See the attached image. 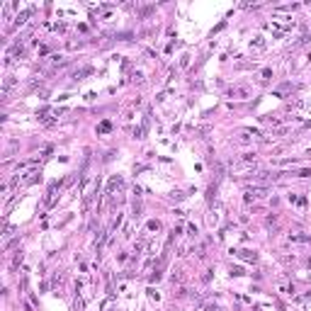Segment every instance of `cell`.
Here are the masks:
<instances>
[{"label":"cell","instance_id":"cell-1","mask_svg":"<svg viewBox=\"0 0 311 311\" xmlns=\"http://www.w3.org/2000/svg\"><path fill=\"white\" fill-rule=\"evenodd\" d=\"M238 255L243 258V260H253V263L258 260V255H255V253H250V250H238Z\"/></svg>","mask_w":311,"mask_h":311},{"label":"cell","instance_id":"cell-2","mask_svg":"<svg viewBox=\"0 0 311 311\" xmlns=\"http://www.w3.org/2000/svg\"><path fill=\"white\" fill-rule=\"evenodd\" d=\"M289 241H311V236H302V233H289Z\"/></svg>","mask_w":311,"mask_h":311},{"label":"cell","instance_id":"cell-3","mask_svg":"<svg viewBox=\"0 0 311 311\" xmlns=\"http://www.w3.org/2000/svg\"><path fill=\"white\" fill-rule=\"evenodd\" d=\"M231 95H236V97H248V90H243V88H236V90H231Z\"/></svg>","mask_w":311,"mask_h":311},{"label":"cell","instance_id":"cell-4","mask_svg":"<svg viewBox=\"0 0 311 311\" xmlns=\"http://www.w3.org/2000/svg\"><path fill=\"white\" fill-rule=\"evenodd\" d=\"M100 131H102V134H105V131H110V122H102V124H100Z\"/></svg>","mask_w":311,"mask_h":311},{"label":"cell","instance_id":"cell-5","mask_svg":"<svg viewBox=\"0 0 311 311\" xmlns=\"http://www.w3.org/2000/svg\"><path fill=\"white\" fill-rule=\"evenodd\" d=\"M231 275H243V267H231Z\"/></svg>","mask_w":311,"mask_h":311}]
</instances>
